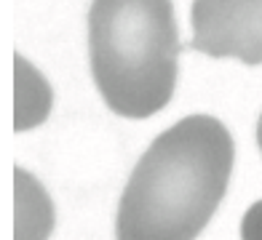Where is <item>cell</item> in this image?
I'll use <instances>...</instances> for the list:
<instances>
[{
    "label": "cell",
    "mask_w": 262,
    "mask_h": 240,
    "mask_svg": "<svg viewBox=\"0 0 262 240\" xmlns=\"http://www.w3.org/2000/svg\"><path fill=\"white\" fill-rule=\"evenodd\" d=\"M233 136L211 115H187L152 139L118 203L115 240H195L228 192Z\"/></svg>",
    "instance_id": "6da1fadb"
},
{
    "label": "cell",
    "mask_w": 262,
    "mask_h": 240,
    "mask_svg": "<svg viewBox=\"0 0 262 240\" xmlns=\"http://www.w3.org/2000/svg\"><path fill=\"white\" fill-rule=\"evenodd\" d=\"M182 51L171 0H91L89 62L104 104L142 120L171 102Z\"/></svg>",
    "instance_id": "7a4b0ae2"
},
{
    "label": "cell",
    "mask_w": 262,
    "mask_h": 240,
    "mask_svg": "<svg viewBox=\"0 0 262 240\" xmlns=\"http://www.w3.org/2000/svg\"><path fill=\"white\" fill-rule=\"evenodd\" d=\"M241 240H262V200L252 203L241 219Z\"/></svg>",
    "instance_id": "277c9868"
},
{
    "label": "cell",
    "mask_w": 262,
    "mask_h": 240,
    "mask_svg": "<svg viewBox=\"0 0 262 240\" xmlns=\"http://www.w3.org/2000/svg\"><path fill=\"white\" fill-rule=\"evenodd\" d=\"M257 147L262 152V112H259V120H257Z\"/></svg>",
    "instance_id": "5b68a950"
},
{
    "label": "cell",
    "mask_w": 262,
    "mask_h": 240,
    "mask_svg": "<svg viewBox=\"0 0 262 240\" xmlns=\"http://www.w3.org/2000/svg\"><path fill=\"white\" fill-rule=\"evenodd\" d=\"M190 24L193 51L262 64V0H193Z\"/></svg>",
    "instance_id": "3957f363"
}]
</instances>
